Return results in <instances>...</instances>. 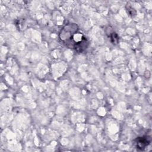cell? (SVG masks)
<instances>
[{
  "instance_id": "1",
  "label": "cell",
  "mask_w": 152,
  "mask_h": 152,
  "mask_svg": "<svg viewBox=\"0 0 152 152\" xmlns=\"http://www.w3.org/2000/svg\"><path fill=\"white\" fill-rule=\"evenodd\" d=\"M59 38L68 48L78 53L85 52L89 46L88 40L75 23L66 24L61 30Z\"/></svg>"
},
{
  "instance_id": "2",
  "label": "cell",
  "mask_w": 152,
  "mask_h": 152,
  "mask_svg": "<svg viewBox=\"0 0 152 152\" xmlns=\"http://www.w3.org/2000/svg\"><path fill=\"white\" fill-rule=\"evenodd\" d=\"M134 142L136 148L139 150L142 151L150 144L151 137L148 135L138 137L134 140Z\"/></svg>"
},
{
  "instance_id": "3",
  "label": "cell",
  "mask_w": 152,
  "mask_h": 152,
  "mask_svg": "<svg viewBox=\"0 0 152 152\" xmlns=\"http://www.w3.org/2000/svg\"><path fill=\"white\" fill-rule=\"evenodd\" d=\"M109 37L110 39V41L112 42V43L113 44H117L118 42V40H119V38H118V36L117 35V34L114 32L113 31H112L111 33L109 34Z\"/></svg>"
}]
</instances>
